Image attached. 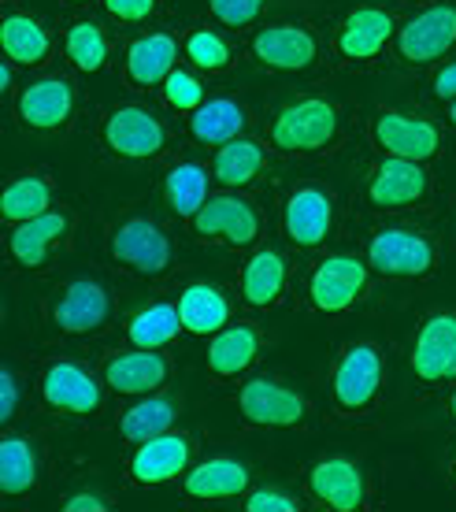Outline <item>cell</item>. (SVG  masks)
I'll use <instances>...</instances> for the list:
<instances>
[{"label":"cell","instance_id":"cell-1","mask_svg":"<svg viewBox=\"0 0 456 512\" xmlns=\"http://www.w3.org/2000/svg\"><path fill=\"white\" fill-rule=\"evenodd\" d=\"M338 130V112L334 104L319 101V97H308V101L290 104L275 127H271V141L286 149V153H312V149H323Z\"/></svg>","mask_w":456,"mask_h":512},{"label":"cell","instance_id":"cell-2","mask_svg":"<svg viewBox=\"0 0 456 512\" xmlns=\"http://www.w3.org/2000/svg\"><path fill=\"white\" fill-rule=\"evenodd\" d=\"M112 253L119 264H127L130 271H141V275H164L171 268V242L149 219H127L112 234Z\"/></svg>","mask_w":456,"mask_h":512},{"label":"cell","instance_id":"cell-3","mask_svg":"<svg viewBox=\"0 0 456 512\" xmlns=\"http://www.w3.org/2000/svg\"><path fill=\"white\" fill-rule=\"evenodd\" d=\"M401 56L412 64H431L438 56L456 45V8L453 4H434L427 12H419L416 19H408L401 30Z\"/></svg>","mask_w":456,"mask_h":512},{"label":"cell","instance_id":"cell-4","mask_svg":"<svg viewBox=\"0 0 456 512\" xmlns=\"http://www.w3.org/2000/svg\"><path fill=\"white\" fill-rule=\"evenodd\" d=\"M382 383V364L379 353L371 346H353L345 349V357L338 360V372H334V397L338 405L349 412L368 409Z\"/></svg>","mask_w":456,"mask_h":512},{"label":"cell","instance_id":"cell-5","mask_svg":"<svg viewBox=\"0 0 456 512\" xmlns=\"http://www.w3.org/2000/svg\"><path fill=\"white\" fill-rule=\"evenodd\" d=\"M364 279H368V271H364L360 260H353V256H330L312 275V286H308L312 305L319 312H345L360 297Z\"/></svg>","mask_w":456,"mask_h":512},{"label":"cell","instance_id":"cell-6","mask_svg":"<svg viewBox=\"0 0 456 512\" xmlns=\"http://www.w3.org/2000/svg\"><path fill=\"white\" fill-rule=\"evenodd\" d=\"M412 368L423 383H445L456 375V316H434L412 349Z\"/></svg>","mask_w":456,"mask_h":512},{"label":"cell","instance_id":"cell-7","mask_svg":"<svg viewBox=\"0 0 456 512\" xmlns=\"http://www.w3.org/2000/svg\"><path fill=\"white\" fill-rule=\"evenodd\" d=\"M371 264L382 271V275H397V279H416V275H427L434 264V249L419 234L408 231H382L371 238Z\"/></svg>","mask_w":456,"mask_h":512},{"label":"cell","instance_id":"cell-8","mask_svg":"<svg viewBox=\"0 0 456 512\" xmlns=\"http://www.w3.org/2000/svg\"><path fill=\"white\" fill-rule=\"evenodd\" d=\"M104 141L112 145L119 156L130 160H145L164 149V127L160 119L149 116L145 108H119L104 123Z\"/></svg>","mask_w":456,"mask_h":512},{"label":"cell","instance_id":"cell-9","mask_svg":"<svg viewBox=\"0 0 456 512\" xmlns=\"http://www.w3.org/2000/svg\"><path fill=\"white\" fill-rule=\"evenodd\" d=\"M238 405L245 412V420L260 423V427H293L304 420L301 397L279 383H267V379H253V383L241 386Z\"/></svg>","mask_w":456,"mask_h":512},{"label":"cell","instance_id":"cell-10","mask_svg":"<svg viewBox=\"0 0 456 512\" xmlns=\"http://www.w3.org/2000/svg\"><path fill=\"white\" fill-rule=\"evenodd\" d=\"M193 231L201 238H227L230 245H249L260 234V219L241 197H212L193 216Z\"/></svg>","mask_w":456,"mask_h":512},{"label":"cell","instance_id":"cell-11","mask_svg":"<svg viewBox=\"0 0 456 512\" xmlns=\"http://www.w3.org/2000/svg\"><path fill=\"white\" fill-rule=\"evenodd\" d=\"M423 193H427V175H423L419 160H405V156H390L386 164H379V171H375V179L368 186L371 205L379 208L416 205Z\"/></svg>","mask_w":456,"mask_h":512},{"label":"cell","instance_id":"cell-12","mask_svg":"<svg viewBox=\"0 0 456 512\" xmlns=\"http://www.w3.org/2000/svg\"><path fill=\"white\" fill-rule=\"evenodd\" d=\"M56 323H60V331L67 334H89L104 327L108 320V294H104V286L89 279H78L67 286V294L60 297V305H56Z\"/></svg>","mask_w":456,"mask_h":512},{"label":"cell","instance_id":"cell-13","mask_svg":"<svg viewBox=\"0 0 456 512\" xmlns=\"http://www.w3.org/2000/svg\"><path fill=\"white\" fill-rule=\"evenodd\" d=\"M375 138L390 156H405V160H427L438 153V130L423 119H408L397 112H386L375 123Z\"/></svg>","mask_w":456,"mask_h":512},{"label":"cell","instance_id":"cell-14","mask_svg":"<svg viewBox=\"0 0 456 512\" xmlns=\"http://www.w3.org/2000/svg\"><path fill=\"white\" fill-rule=\"evenodd\" d=\"M253 49L267 67H279V71H304L316 60V41L297 26H267L256 34Z\"/></svg>","mask_w":456,"mask_h":512},{"label":"cell","instance_id":"cell-15","mask_svg":"<svg viewBox=\"0 0 456 512\" xmlns=\"http://www.w3.org/2000/svg\"><path fill=\"white\" fill-rule=\"evenodd\" d=\"M190 464V442L182 435H156L141 442V449L130 461V472L138 483H167Z\"/></svg>","mask_w":456,"mask_h":512},{"label":"cell","instance_id":"cell-16","mask_svg":"<svg viewBox=\"0 0 456 512\" xmlns=\"http://www.w3.org/2000/svg\"><path fill=\"white\" fill-rule=\"evenodd\" d=\"M75 108V93L64 78H45V82H34L30 90L19 97V116H23L26 127L38 130H56L64 127L67 116Z\"/></svg>","mask_w":456,"mask_h":512},{"label":"cell","instance_id":"cell-17","mask_svg":"<svg viewBox=\"0 0 456 512\" xmlns=\"http://www.w3.org/2000/svg\"><path fill=\"white\" fill-rule=\"evenodd\" d=\"M45 401L64 412H93L101 405V386L78 364H52L45 372Z\"/></svg>","mask_w":456,"mask_h":512},{"label":"cell","instance_id":"cell-18","mask_svg":"<svg viewBox=\"0 0 456 512\" xmlns=\"http://www.w3.org/2000/svg\"><path fill=\"white\" fill-rule=\"evenodd\" d=\"M330 231V197L316 186H304L290 197L286 205V234L293 242L312 249L327 238Z\"/></svg>","mask_w":456,"mask_h":512},{"label":"cell","instance_id":"cell-19","mask_svg":"<svg viewBox=\"0 0 456 512\" xmlns=\"http://www.w3.org/2000/svg\"><path fill=\"white\" fill-rule=\"evenodd\" d=\"M167 379V360L152 349L141 353H127L108 364V386L115 394H149L156 386H164Z\"/></svg>","mask_w":456,"mask_h":512},{"label":"cell","instance_id":"cell-20","mask_svg":"<svg viewBox=\"0 0 456 512\" xmlns=\"http://www.w3.org/2000/svg\"><path fill=\"white\" fill-rule=\"evenodd\" d=\"M245 487H249V472H245V464L230 461V457L204 461L201 468H193V472L186 475V494L201 501L238 498Z\"/></svg>","mask_w":456,"mask_h":512},{"label":"cell","instance_id":"cell-21","mask_svg":"<svg viewBox=\"0 0 456 512\" xmlns=\"http://www.w3.org/2000/svg\"><path fill=\"white\" fill-rule=\"evenodd\" d=\"M312 490L319 501H327L330 509L353 512L364 501V479L356 472V464L349 461H323L312 472Z\"/></svg>","mask_w":456,"mask_h":512},{"label":"cell","instance_id":"cell-22","mask_svg":"<svg viewBox=\"0 0 456 512\" xmlns=\"http://www.w3.org/2000/svg\"><path fill=\"white\" fill-rule=\"evenodd\" d=\"M175 56H178V45H175V38H167V34L138 38L127 52L130 82H138V86H156V82H164V78L175 71Z\"/></svg>","mask_w":456,"mask_h":512},{"label":"cell","instance_id":"cell-23","mask_svg":"<svg viewBox=\"0 0 456 512\" xmlns=\"http://www.w3.org/2000/svg\"><path fill=\"white\" fill-rule=\"evenodd\" d=\"M390 30L393 23L386 12H379V8H360V12H353L345 19L342 34H338V49L349 60H368V56H375L386 45Z\"/></svg>","mask_w":456,"mask_h":512},{"label":"cell","instance_id":"cell-24","mask_svg":"<svg viewBox=\"0 0 456 512\" xmlns=\"http://www.w3.org/2000/svg\"><path fill=\"white\" fill-rule=\"evenodd\" d=\"M178 316H182V331L212 334V331H223V323H227V316H230V305L216 286L197 282V286H190L186 294L178 297Z\"/></svg>","mask_w":456,"mask_h":512},{"label":"cell","instance_id":"cell-25","mask_svg":"<svg viewBox=\"0 0 456 512\" xmlns=\"http://www.w3.org/2000/svg\"><path fill=\"white\" fill-rule=\"evenodd\" d=\"M260 353V338H256L253 327H227V331L216 334V342L208 346V368L223 379L230 375H241Z\"/></svg>","mask_w":456,"mask_h":512},{"label":"cell","instance_id":"cell-26","mask_svg":"<svg viewBox=\"0 0 456 512\" xmlns=\"http://www.w3.org/2000/svg\"><path fill=\"white\" fill-rule=\"evenodd\" d=\"M282 286H286V264H282L279 253H256L249 264H245V275H241V294L253 308H267L275 305L282 294Z\"/></svg>","mask_w":456,"mask_h":512},{"label":"cell","instance_id":"cell-27","mask_svg":"<svg viewBox=\"0 0 456 512\" xmlns=\"http://www.w3.org/2000/svg\"><path fill=\"white\" fill-rule=\"evenodd\" d=\"M67 231V219L60 212H45V216H34L19 223L12 234V253L19 264L26 268H38L45 253H49V245Z\"/></svg>","mask_w":456,"mask_h":512},{"label":"cell","instance_id":"cell-28","mask_svg":"<svg viewBox=\"0 0 456 512\" xmlns=\"http://www.w3.org/2000/svg\"><path fill=\"white\" fill-rule=\"evenodd\" d=\"M0 41H4V56L15 64H41L49 56V34L30 15H8L0 26Z\"/></svg>","mask_w":456,"mask_h":512},{"label":"cell","instance_id":"cell-29","mask_svg":"<svg viewBox=\"0 0 456 512\" xmlns=\"http://www.w3.org/2000/svg\"><path fill=\"white\" fill-rule=\"evenodd\" d=\"M260 167H264V149L249 138H230L223 141V149L216 153V179L223 186H245V182H253L260 175Z\"/></svg>","mask_w":456,"mask_h":512},{"label":"cell","instance_id":"cell-30","mask_svg":"<svg viewBox=\"0 0 456 512\" xmlns=\"http://www.w3.org/2000/svg\"><path fill=\"white\" fill-rule=\"evenodd\" d=\"M245 127V112L234 101H208L193 112V138L208 141V145H223V141L238 138V130Z\"/></svg>","mask_w":456,"mask_h":512},{"label":"cell","instance_id":"cell-31","mask_svg":"<svg viewBox=\"0 0 456 512\" xmlns=\"http://www.w3.org/2000/svg\"><path fill=\"white\" fill-rule=\"evenodd\" d=\"M204 197H208V175L201 164H178L167 175V201L178 216L193 219L204 208Z\"/></svg>","mask_w":456,"mask_h":512},{"label":"cell","instance_id":"cell-32","mask_svg":"<svg viewBox=\"0 0 456 512\" xmlns=\"http://www.w3.org/2000/svg\"><path fill=\"white\" fill-rule=\"evenodd\" d=\"M178 331H182L178 308L152 305L134 316V323H130V342H134L138 349H160V346H167Z\"/></svg>","mask_w":456,"mask_h":512},{"label":"cell","instance_id":"cell-33","mask_svg":"<svg viewBox=\"0 0 456 512\" xmlns=\"http://www.w3.org/2000/svg\"><path fill=\"white\" fill-rule=\"evenodd\" d=\"M52 205V193L45 179H19L4 190V201H0V212L12 223H26L34 216H45Z\"/></svg>","mask_w":456,"mask_h":512},{"label":"cell","instance_id":"cell-34","mask_svg":"<svg viewBox=\"0 0 456 512\" xmlns=\"http://www.w3.org/2000/svg\"><path fill=\"white\" fill-rule=\"evenodd\" d=\"M34 475H38V464H34V453L23 438H4L0 442V490L4 494H23V490L34 487Z\"/></svg>","mask_w":456,"mask_h":512},{"label":"cell","instance_id":"cell-35","mask_svg":"<svg viewBox=\"0 0 456 512\" xmlns=\"http://www.w3.org/2000/svg\"><path fill=\"white\" fill-rule=\"evenodd\" d=\"M175 420V405L164 401V397H156V401H141L134 409L123 416V435L130 442H149L156 435H167V427Z\"/></svg>","mask_w":456,"mask_h":512},{"label":"cell","instance_id":"cell-36","mask_svg":"<svg viewBox=\"0 0 456 512\" xmlns=\"http://www.w3.org/2000/svg\"><path fill=\"white\" fill-rule=\"evenodd\" d=\"M67 56L78 71H101L108 60V41L97 23H75L67 30Z\"/></svg>","mask_w":456,"mask_h":512},{"label":"cell","instance_id":"cell-37","mask_svg":"<svg viewBox=\"0 0 456 512\" xmlns=\"http://www.w3.org/2000/svg\"><path fill=\"white\" fill-rule=\"evenodd\" d=\"M186 56H190L197 67H204V71H223V67L230 64V49L223 45V38H219V34H208V30L190 34Z\"/></svg>","mask_w":456,"mask_h":512},{"label":"cell","instance_id":"cell-38","mask_svg":"<svg viewBox=\"0 0 456 512\" xmlns=\"http://www.w3.org/2000/svg\"><path fill=\"white\" fill-rule=\"evenodd\" d=\"M164 93H167V104H175V108H201V82L193 75H186V71H171V75L164 78Z\"/></svg>","mask_w":456,"mask_h":512},{"label":"cell","instance_id":"cell-39","mask_svg":"<svg viewBox=\"0 0 456 512\" xmlns=\"http://www.w3.org/2000/svg\"><path fill=\"white\" fill-rule=\"evenodd\" d=\"M264 8V0H212V15H216L219 23H230V26H245L253 23L256 15Z\"/></svg>","mask_w":456,"mask_h":512},{"label":"cell","instance_id":"cell-40","mask_svg":"<svg viewBox=\"0 0 456 512\" xmlns=\"http://www.w3.org/2000/svg\"><path fill=\"white\" fill-rule=\"evenodd\" d=\"M245 509L249 512H297V505H293L286 494H279V490H256L253 498L245 501Z\"/></svg>","mask_w":456,"mask_h":512},{"label":"cell","instance_id":"cell-41","mask_svg":"<svg viewBox=\"0 0 456 512\" xmlns=\"http://www.w3.org/2000/svg\"><path fill=\"white\" fill-rule=\"evenodd\" d=\"M104 4H108V12L115 19H130L134 23V19H149L156 0H104Z\"/></svg>","mask_w":456,"mask_h":512},{"label":"cell","instance_id":"cell-42","mask_svg":"<svg viewBox=\"0 0 456 512\" xmlns=\"http://www.w3.org/2000/svg\"><path fill=\"white\" fill-rule=\"evenodd\" d=\"M15 379L12 372H4L0 375V420H12L15 416Z\"/></svg>","mask_w":456,"mask_h":512},{"label":"cell","instance_id":"cell-43","mask_svg":"<svg viewBox=\"0 0 456 512\" xmlns=\"http://www.w3.org/2000/svg\"><path fill=\"white\" fill-rule=\"evenodd\" d=\"M434 93H438V97H453L456 101V64L438 71V78H434Z\"/></svg>","mask_w":456,"mask_h":512},{"label":"cell","instance_id":"cell-44","mask_svg":"<svg viewBox=\"0 0 456 512\" xmlns=\"http://www.w3.org/2000/svg\"><path fill=\"white\" fill-rule=\"evenodd\" d=\"M67 512H104V501L93 498V494H75L67 501Z\"/></svg>","mask_w":456,"mask_h":512},{"label":"cell","instance_id":"cell-45","mask_svg":"<svg viewBox=\"0 0 456 512\" xmlns=\"http://www.w3.org/2000/svg\"><path fill=\"white\" fill-rule=\"evenodd\" d=\"M449 116H453V123H456V101H453V112H449Z\"/></svg>","mask_w":456,"mask_h":512},{"label":"cell","instance_id":"cell-46","mask_svg":"<svg viewBox=\"0 0 456 512\" xmlns=\"http://www.w3.org/2000/svg\"><path fill=\"white\" fill-rule=\"evenodd\" d=\"M453 416H456V394H453Z\"/></svg>","mask_w":456,"mask_h":512},{"label":"cell","instance_id":"cell-47","mask_svg":"<svg viewBox=\"0 0 456 512\" xmlns=\"http://www.w3.org/2000/svg\"><path fill=\"white\" fill-rule=\"evenodd\" d=\"M78 4H82V0H78Z\"/></svg>","mask_w":456,"mask_h":512}]
</instances>
